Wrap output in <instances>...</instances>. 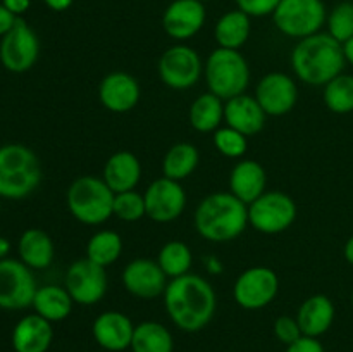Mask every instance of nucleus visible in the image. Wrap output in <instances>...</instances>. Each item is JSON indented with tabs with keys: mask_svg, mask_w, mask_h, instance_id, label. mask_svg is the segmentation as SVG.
<instances>
[{
	"mask_svg": "<svg viewBox=\"0 0 353 352\" xmlns=\"http://www.w3.org/2000/svg\"><path fill=\"white\" fill-rule=\"evenodd\" d=\"M327 10L323 0H279L272 21L290 38L312 37L326 24Z\"/></svg>",
	"mask_w": 353,
	"mask_h": 352,
	"instance_id": "nucleus-7",
	"label": "nucleus"
},
{
	"mask_svg": "<svg viewBox=\"0 0 353 352\" xmlns=\"http://www.w3.org/2000/svg\"><path fill=\"white\" fill-rule=\"evenodd\" d=\"M43 2L50 10L62 12V10H68L69 7L72 6V2H74V0H43Z\"/></svg>",
	"mask_w": 353,
	"mask_h": 352,
	"instance_id": "nucleus-42",
	"label": "nucleus"
},
{
	"mask_svg": "<svg viewBox=\"0 0 353 352\" xmlns=\"http://www.w3.org/2000/svg\"><path fill=\"white\" fill-rule=\"evenodd\" d=\"M248 224L259 233L278 235L288 230L296 219V204L288 193L271 190L248 204Z\"/></svg>",
	"mask_w": 353,
	"mask_h": 352,
	"instance_id": "nucleus-8",
	"label": "nucleus"
},
{
	"mask_svg": "<svg viewBox=\"0 0 353 352\" xmlns=\"http://www.w3.org/2000/svg\"><path fill=\"white\" fill-rule=\"evenodd\" d=\"M334 316H336V309H334L333 300L324 293H316V295L307 297L299 307L296 321L305 337L319 338L333 326Z\"/></svg>",
	"mask_w": 353,
	"mask_h": 352,
	"instance_id": "nucleus-23",
	"label": "nucleus"
},
{
	"mask_svg": "<svg viewBox=\"0 0 353 352\" xmlns=\"http://www.w3.org/2000/svg\"><path fill=\"white\" fill-rule=\"evenodd\" d=\"M114 195L102 178L85 175L76 178L65 193L69 213L86 226L102 224L112 216Z\"/></svg>",
	"mask_w": 353,
	"mask_h": 352,
	"instance_id": "nucleus-5",
	"label": "nucleus"
},
{
	"mask_svg": "<svg viewBox=\"0 0 353 352\" xmlns=\"http://www.w3.org/2000/svg\"><path fill=\"white\" fill-rule=\"evenodd\" d=\"M143 197L147 216L155 223H172L185 213L186 192L181 182L162 176L148 185Z\"/></svg>",
	"mask_w": 353,
	"mask_h": 352,
	"instance_id": "nucleus-14",
	"label": "nucleus"
},
{
	"mask_svg": "<svg viewBox=\"0 0 353 352\" xmlns=\"http://www.w3.org/2000/svg\"><path fill=\"white\" fill-rule=\"evenodd\" d=\"M324 106L334 114H350L353 113V76L338 75L324 85L323 92Z\"/></svg>",
	"mask_w": 353,
	"mask_h": 352,
	"instance_id": "nucleus-33",
	"label": "nucleus"
},
{
	"mask_svg": "<svg viewBox=\"0 0 353 352\" xmlns=\"http://www.w3.org/2000/svg\"><path fill=\"white\" fill-rule=\"evenodd\" d=\"M164 306L172 323L183 331L203 330L216 314L217 299L212 285L199 275L172 278L164 292Z\"/></svg>",
	"mask_w": 353,
	"mask_h": 352,
	"instance_id": "nucleus-1",
	"label": "nucleus"
},
{
	"mask_svg": "<svg viewBox=\"0 0 353 352\" xmlns=\"http://www.w3.org/2000/svg\"><path fill=\"white\" fill-rule=\"evenodd\" d=\"M102 179L114 193L134 190L141 179V162L133 152L119 150L105 161Z\"/></svg>",
	"mask_w": 353,
	"mask_h": 352,
	"instance_id": "nucleus-24",
	"label": "nucleus"
},
{
	"mask_svg": "<svg viewBox=\"0 0 353 352\" xmlns=\"http://www.w3.org/2000/svg\"><path fill=\"white\" fill-rule=\"evenodd\" d=\"M352 306H353V290H352Z\"/></svg>",
	"mask_w": 353,
	"mask_h": 352,
	"instance_id": "nucleus-47",
	"label": "nucleus"
},
{
	"mask_svg": "<svg viewBox=\"0 0 353 352\" xmlns=\"http://www.w3.org/2000/svg\"><path fill=\"white\" fill-rule=\"evenodd\" d=\"M155 261L162 268L168 278H178V276L188 275L193 264L192 248L181 240H171L162 245Z\"/></svg>",
	"mask_w": 353,
	"mask_h": 352,
	"instance_id": "nucleus-32",
	"label": "nucleus"
},
{
	"mask_svg": "<svg viewBox=\"0 0 353 352\" xmlns=\"http://www.w3.org/2000/svg\"><path fill=\"white\" fill-rule=\"evenodd\" d=\"M252 23L250 16L243 10L234 9L223 14L214 28V38L221 48H230V50H240L250 37Z\"/></svg>",
	"mask_w": 353,
	"mask_h": 352,
	"instance_id": "nucleus-27",
	"label": "nucleus"
},
{
	"mask_svg": "<svg viewBox=\"0 0 353 352\" xmlns=\"http://www.w3.org/2000/svg\"><path fill=\"white\" fill-rule=\"evenodd\" d=\"M199 2H203V3H205V2H210V0H199Z\"/></svg>",
	"mask_w": 353,
	"mask_h": 352,
	"instance_id": "nucleus-46",
	"label": "nucleus"
},
{
	"mask_svg": "<svg viewBox=\"0 0 353 352\" xmlns=\"http://www.w3.org/2000/svg\"><path fill=\"white\" fill-rule=\"evenodd\" d=\"M157 71L165 86L172 90H188L199 83L203 64L195 48L178 43L169 47L161 55Z\"/></svg>",
	"mask_w": 353,
	"mask_h": 352,
	"instance_id": "nucleus-10",
	"label": "nucleus"
},
{
	"mask_svg": "<svg viewBox=\"0 0 353 352\" xmlns=\"http://www.w3.org/2000/svg\"><path fill=\"white\" fill-rule=\"evenodd\" d=\"M195 230L209 242H231L248 226V207L231 192H216L200 200L195 209Z\"/></svg>",
	"mask_w": 353,
	"mask_h": 352,
	"instance_id": "nucleus-3",
	"label": "nucleus"
},
{
	"mask_svg": "<svg viewBox=\"0 0 353 352\" xmlns=\"http://www.w3.org/2000/svg\"><path fill=\"white\" fill-rule=\"evenodd\" d=\"M255 99L268 116H285L292 113L299 100V86L290 75L272 71L262 76L255 88Z\"/></svg>",
	"mask_w": 353,
	"mask_h": 352,
	"instance_id": "nucleus-15",
	"label": "nucleus"
},
{
	"mask_svg": "<svg viewBox=\"0 0 353 352\" xmlns=\"http://www.w3.org/2000/svg\"><path fill=\"white\" fill-rule=\"evenodd\" d=\"M41 162L30 147L6 144L0 147V199L19 200L31 195L41 182Z\"/></svg>",
	"mask_w": 353,
	"mask_h": 352,
	"instance_id": "nucleus-4",
	"label": "nucleus"
},
{
	"mask_svg": "<svg viewBox=\"0 0 353 352\" xmlns=\"http://www.w3.org/2000/svg\"><path fill=\"white\" fill-rule=\"evenodd\" d=\"M268 114L261 107L255 97L241 93L224 102V121L226 126L240 131L245 137H254L261 133L265 126Z\"/></svg>",
	"mask_w": 353,
	"mask_h": 352,
	"instance_id": "nucleus-20",
	"label": "nucleus"
},
{
	"mask_svg": "<svg viewBox=\"0 0 353 352\" xmlns=\"http://www.w3.org/2000/svg\"><path fill=\"white\" fill-rule=\"evenodd\" d=\"M112 216L124 223H134L141 217L147 216V206H145L143 193H138L137 190H128L114 195Z\"/></svg>",
	"mask_w": 353,
	"mask_h": 352,
	"instance_id": "nucleus-34",
	"label": "nucleus"
},
{
	"mask_svg": "<svg viewBox=\"0 0 353 352\" xmlns=\"http://www.w3.org/2000/svg\"><path fill=\"white\" fill-rule=\"evenodd\" d=\"M92 333L102 349L109 352H121L131 347L134 324L124 313L105 311L95 317Z\"/></svg>",
	"mask_w": 353,
	"mask_h": 352,
	"instance_id": "nucleus-19",
	"label": "nucleus"
},
{
	"mask_svg": "<svg viewBox=\"0 0 353 352\" xmlns=\"http://www.w3.org/2000/svg\"><path fill=\"white\" fill-rule=\"evenodd\" d=\"M285 352H326V351H324V345L321 344L319 338L305 337V335H303L302 338L293 342L292 345H286Z\"/></svg>",
	"mask_w": 353,
	"mask_h": 352,
	"instance_id": "nucleus-39",
	"label": "nucleus"
},
{
	"mask_svg": "<svg viewBox=\"0 0 353 352\" xmlns=\"http://www.w3.org/2000/svg\"><path fill=\"white\" fill-rule=\"evenodd\" d=\"M190 124L199 133H214L224 121V100L214 93H202L190 107Z\"/></svg>",
	"mask_w": 353,
	"mask_h": 352,
	"instance_id": "nucleus-28",
	"label": "nucleus"
},
{
	"mask_svg": "<svg viewBox=\"0 0 353 352\" xmlns=\"http://www.w3.org/2000/svg\"><path fill=\"white\" fill-rule=\"evenodd\" d=\"M52 340V323L37 313L21 317L12 330V349L16 352H47Z\"/></svg>",
	"mask_w": 353,
	"mask_h": 352,
	"instance_id": "nucleus-21",
	"label": "nucleus"
},
{
	"mask_svg": "<svg viewBox=\"0 0 353 352\" xmlns=\"http://www.w3.org/2000/svg\"><path fill=\"white\" fill-rule=\"evenodd\" d=\"M343 45L330 33H316L299 40L292 52V68L296 78L310 86H324L343 72Z\"/></svg>",
	"mask_w": 353,
	"mask_h": 352,
	"instance_id": "nucleus-2",
	"label": "nucleus"
},
{
	"mask_svg": "<svg viewBox=\"0 0 353 352\" xmlns=\"http://www.w3.org/2000/svg\"><path fill=\"white\" fill-rule=\"evenodd\" d=\"M212 141L217 152L223 154L224 157L241 159L247 154L248 138L230 126L217 128L212 133Z\"/></svg>",
	"mask_w": 353,
	"mask_h": 352,
	"instance_id": "nucleus-36",
	"label": "nucleus"
},
{
	"mask_svg": "<svg viewBox=\"0 0 353 352\" xmlns=\"http://www.w3.org/2000/svg\"><path fill=\"white\" fill-rule=\"evenodd\" d=\"M268 175L261 162L241 159L230 173V192L243 204H252L265 192Z\"/></svg>",
	"mask_w": 353,
	"mask_h": 352,
	"instance_id": "nucleus-22",
	"label": "nucleus"
},
{
	"mask_svg": "<svg viewBox=\"0 0 353 352\" xmlns=\"http://www.w3.org/2000/svg\"><path fill=\"white\" fill-rule=\"evenodd\" d=\"M72 297L65 290V286L61 285H43L38 286L37 293L33 299L34 313L40 314L50 323L64 321L72 311Z\"/></svg>",
	"mask_w": 353,
	"mask_h": 352,
	"instance_id": "nucleus-26",
	"label": "nucleus"
},
{
	"mask_svg": "<svg viewBox=\"0 0 353 352\" xmlns=\"http://www.w3.org/2000/svg\"><path fill=\"white\" fill-rule=\"evenodd\" d=\"M327 33L340 41L341 45L347 43L353 38V2H340L327 14Z\"/></svg>",
	"mask_w": 353,
	"mask_h": 352,
	"instance_id": "nucleus-35",
	"label": "nucleus"
},
{
	"mask_svg": "<svg viewBox=\"0 0 353 352\" xmlns=\"http://www.w3.org/2000/svg\"><path fill=\"white\" fill-rule=\"evenodd\" d=\"M17 19H19V17L14 16L3 3H0V38L12 30Z\"/></svg>",
	"mask_w": 353,
	"mask_h": 352,
	"instance_id": "nucleus-40",
	"label": "nucleus"
},
{
	"mask_svg": "<svg viewBox=\"0 0 353 352\" xmlns=\"http://www.w3.org/2000/svg\"><path fill=\"white\" fill-rule=\"evenodd\" d=\"M17 254L30 269H45L54 261V240L40 228H28L17 240Z\"/></svg>",
	"mask_w": 353,
	"mask_h": 352,
	"instance_id": "nucleus-25",
	"label": "nucleus"
},
{
	"mask_svg": "<svg viewBox=\"0 0 353 352\" xmlns=\"http://www.w3.org/2000/svg\"><path fill=\"white\" fill-rule=\"evenodd\" d=\"M31 271L19 259H0V309L21 311L33 306L38 285Z\"/></svg>",
	"mask_w": 353,
	"mask_h": 352,
	"instance_id": "nucleus-9",
	"label": "nucleus"
},
{
	"mask_svg": "<svg viewBox=\"0 0 353 352\" xmlns=\"http://www.w3.org/2000/svg\"><path fill=\"white\" fill-rule=\"evenodd\" d=\"M199 162V148L188 141H179L165 152L164 159H162V173H164L165 178L183 182L193 175Z\"/></svg>",
	"mask_w": 353,
	"mask_h": 352,
	"instance_id": "nucleus-29",
	"label": "nucleus"
},
{
	"mask_svg": "<svg viewBox=\"0 0 353 352\" xmlns=\"http://www.w3.org/2000/svg\"><path fill=\"white\" fill-rule=\"evenodd\" d=\"M279 0H236L238 9L243 10L250 17H264L274 12Z\"/></svg>",
	"mask_w": 353,
	"mask_h": 352,
	"instance_id": "nucleus-38",
	"label": "nucleus"
},
{
	"mask_svg": "<svg viewBox=\"0 0 353 352\" xmlns=\"http://www.w3.org/2000/svg\"><path fill=\"white\" fill-rule=\"evenodd\" d=\"M40 40L24 19H17L12 30L0 40V62L10 72H26L37 64Z\"/></svg>",
	"mask_w": 353,
	"mask_h": 352,
	"instance_id": "nucleus-12",
	"label": "nucleus"
},
{
	"mask_svg": "<svg viewBox=\"0 0 353 352\" xmlns=\"http://www.w3.org/2000/svg\"><path fill=\"white\" fill-rule=\"evenodd\" d=\"M64 286L79 306H95L105 297L109 289L105 268L95 264L88 257L72 262L65 273Z\"/></svg>",
	"mask_w": 353,
	"mask_h": 352,
	"instance_id": "nucleus-13",
	"label": "nucleus"
},
{
	"mask_svg": "<svg viewBox=\"0 0 353 352\" xmlns=\"http://www.w3.org/2000/svg\"><path fill=\"white\" fill-rule=\"evenodd\" d=\"M343 254H345V259H347V261L353 266V235L350 238H348L347 244H345Z\"/></svg>",
	"mask_w": 353,
	"mask_h": 352,
	"instance_id": "nucleus-43",
	"label": "nucleus"
},
{
	"mask_svg": "<svg viewBox=\"0 0 353 352\" xmlns=\"http://www.w3.org/2000/svg\"><path fill=\"white\" fill-rule=\"evenodd\" d=\"M130 349L133 352H172L174 338L159 321H143L134 326Z\"/></svg>",
	"mask_w": 353,
	"mask_h": 352,
	"instance_id": "nucleus-30",
	"label": "nucleus"
},
{
	"mask_svg": "<svg viewBox=\"0 0 353 352\" xmlns=\"http://www.w3.org/2000/svg\"><path fill=\"white\" fill-rule=\"evenodd\" d=\"M121 278L124 289L138 299H157L164 295L169 283L159 262L148 257H138L128 262Z\"/></svg>",
	"mask_w": 353,
	"mask_h": 352,
	"instance_id": "nucleus-16",
	"label": "nucleus"
},
{
	"mask_svg": "<svg viewBox=\"0 0 353 352\" xmlns=\"http://www.w3.org/2000/svg\"><path fill=\"white\" fill-rule=\"evenodd\" d=\"M279 292V278L268 266H254L240 273L233 286V297L240 307L259 311L268 307Z\"/></svg>",
	"mask_w": 353,
	"mask_h": 352,
	"instance_id": "nucleus-11",
	"label": "nucleus"
},
{
	"mask_svg": "<svg viewBox=\"0 0 353 352\" xmlns=\"http://www.w3.org/2000/svg\"><path fill=\"white\" fill-rule=\"evenodd\" d=\"M343 52H345V59H347V62H350L353 66V38H350L347 43H343Z\"/></svg>",
	"mask_w": 353,
	"mask_h": 352,
	"instance_id": "nucleus-45",
	"label": "nucleus"
},
{
	"mask_svg": "<svg viewBox=\"0 0 353 352\" xmlns=\"http://www.w3.org/2000/svg\"><path fill=\"white\" fill-rule=\"evenodd\" d=\"M2 3L14 14V16L19 17L30 9L31 0H2Z\"/></svg>",
	"mask_w": 353,
	"mask_h": 352,
	"instance_id": "nucleus-41",
	"label": "nucleus"
},
{
	"mask_svg": "<svg viewBox=\"0 0 353 352\" xmlns=\"http://www.w3.org/2000/svg\"><path fill=\"white\" fill-rule=\"evenodd\" d=\"M205 6L199 0H172L162 14V28L178 41L195 37L205 24Z\"/></svg>",
	"mask_w": 353,
	"mask_h": 352,
	"instance_id": "nucleus-17",
	"label": "nucleus"
},
{
	"mask_svg": "<svg viewBox=\"0 0 353 352\" xmlns=\"http://www.w3.org/2000/svg\"><path fill=\"white\" fill-rule=\"evenodd\" d=\"M141 88L133 75L124 71H114L103 76L99 86L100 104L107 110L124 114L133 110L140 102Z\"/></svg>",
	"mask_w": 353,
	"mask_h": 352,
	"instance_id": "nucleus-18",
	"label": "nucleus"
},
{
	"mask_svg": "<svg viewBox=\"0 0 353 352\" xmlns=\"http://www.w3.org/2000/svg\"><path fill=\"white\" fill-rule=\"evenodd\" d=\"M123 254V237L117 231L102 230L90 237L86 244V257L95 264L107 268L117 262Z\"/></svg>",
	"mask_w": 353,
	"mask_h": 352,
	"instance_id": "nucleus-31",
	"label": "nucleus"
},
{
	"mask_svg": "<svg viewBox=\"0 0 353 352\" xmlns=\"http://www.w3.org/2000/svg\"><path fill=\"white\" fill-rule=\"evenodd\" d=\"M274 335L281 344L292 345L293 342H296L299 338L303 337L302 328H300L299 321H296V316H279L278 320L274 321Z\"/></svg>",
	"mask_w": 353,
	"mask_h": 352,
	"instance_id": "nucleus-37",
	"label": "nucleus"
},
{
	"mask_svg": "<svg viewBox=\"0 0 353 352\" xmlns=\"http://www.w3.org/2000/svg\"><path fill=\"white\" fill-rule=\"evenodd\" d=\"M10 252V242L7 238L0 237V259H6Z\"/></svg>",
	"mask_w": 353,
	"mask_h": 352,
	"instance_id": "nucleus-44",
	"label": "nucleus"
},
{
	"mask_svg": "<svg viewBox=\"0 0 353 352\" xmlns=\"http://www.w3.org/2000/svg\"><path fill=\"white\" fill-rule=\"evenodd\" d=\"M203 71L209 92L223 100L245 93L250 83V68L240 50L217 47L207 57Z\"/></svg>",
	"mask_w": 353,
	"mask_h": 352,
	"instance_id": "nucleus-6",
	"label": "nucleus"
}]
</instances>
